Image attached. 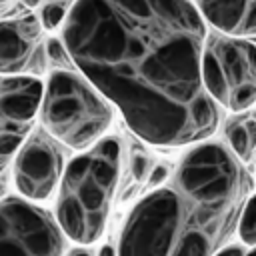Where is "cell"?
I'll return each instance as SVG.
<instances>
[{
    "instance_id": "cell-4",
    "label": "cell",
    "mask_w": 256,
    "mask_h": 256,
    "mask_svg": "<svg viewBox=\"0 0 256 256\" xmlns=\"http://www.w3.org/2000/svg\"><path fill=\"white\" fill-rule=\"evenodd\" d=\"M38 118L56 142L82 152L104 138L114 112L82 72L76 68H52L44 82Z\"/></svg>"
},
{
    "instance_id": "cell-8",
    "label": "cell",
    "mask_w": 256,
    "mask_h": 256,
    "mask_svg": "<svg viewBox=\"0 0 256 256\" xmlns=\"http://www.w3.org/2000/svg\"><path fill=\"white\" fill-rule=\"evenodd\" d=\"M62 168V150L56 140L46 130H32L12 162L14 186L32 202L46 200L60 184Z\"/></svg>"
},
{
    "instance_id": "cell-9",
    "label": "cell",
    "mask_w": 256,
    "mask_h": 256,
    "mask_svg": "<svg viewBox=\"0 0 256 256\" xmlns=\"http://www.w3.org/2000/svg\"><path fill=\"white\" fill-rule=\"evenodd\" d=\"M36 14L0 20V76L44 74L48 56Z\"/></svg>"
},
{
    "instance_id": "cell-14",
    "label": "cell",
    "mask_w": 256,
    "mask_h": 256,
    "mask_svg": "<svg viewBox=\"0 0 256 256\" xmlns=\"http://www.w3.org/2000/svg\"><path fill=\"white\" fill-rule=\"evenodd\" d=\"M154 168V160H152V156L144 150V148H132V152H130V176L136 180V182H140V184H144L146 182V178L150 176V170Z\"/></svg>"
},
{
    "instance_id": "cell-13",
    "label": "cell",
    "mask_w": 256,
    "mask_h": 256,
    "mask_svg": "<svg viewBox=\"0 0 256 256\" xmlns=\"http://www.w3.org/2000/svg\"><path fill=\"white\" fill-rule=\"evenodd\" d=\"M238 234L240 240L248 246H256V194H252L240 214L238 222Z\"/></svg>"
},
{
    "instance_id": "cell-12",
    "label": "cell",
    "mask_w": 256,
    "mask_h": 256,
    "mask_svg": "<svg viewBox=\"0 0 256 256\" xmlns=\"http://www.w3.org/2000/svg\"><path fill=\"white\" fill-rule=\"evenodd\" d=\"M68 8L70 6L66 4V0H48V2L40 4V10L36 16H38V20L46 32H54V30L62 28L66 14H68Z\"/></svg>"
},
{
    "instance_id": "cell-21",
    "label": "cell",
    "mask_w": 256,
    "mask_h": 256,
    "mask_svg": "<svg viewBox=\"0 0 256 256\" xmlns=\"http://www.w3.org/2000/svg\"><path fill=\"white\" fill-rule=\"evenodd\" d=\"M244 256H256V248H252V250H250V252H246Z\"/></svg>"
},
{
    "instance_id": "cell-10",
    "label": "cell",
    "mask_w": 256,
    "mask_h": 256,
    "mask_svg": "<svg viewBox=\"0 0 256 256\" xmlns=\"http://www.w3.org/2000/svg\"><path fill=\"white\" fill-rule=\"evenodd\" d=\"M208 28L256 42V0H192Z\"/></svg>"
},
{
    "instance_id": "cell-18",
    "label": "cell",
    "mask_w": 256,
    "mask_h": 256,
    "mask_svg": "<svg viewBox=\"0 0 256 256\" xmlns=\"http://www.w3.org/2000/svg\"><path fill=\"white\" fill-rule=\"evenodd\" d=\"M98 256H118V254H116V250H114L110 244H104V246L100 248V254H98Z\"/></svg>"
},
{
    "instance_id": "cell-19",
    "label": "cell",
    "mask_w": 256,
    "mask_h": 256,
    "mask_svg": "<svg viewBox=\"0 0 256 256\" xmlns=\"http://www.w3.org/2000/svg\"><path fill=\"white\" fill-rule=\"evenodd\" d=\"M28 10H36V8H40V4L44 2V0H20Z\"/></svg>"
},
{
    "instance_id": "cell-6",
    "label": "cell",
    "mask_w": 256,
    "mask_h": 256,
    "mask_svg": "<svg viewBox=\"0 0 256 256\" xmlns=\"http://www.w3.org/2000/svg\"><path fill=\"white\" fill-rule=\"evenodd\" d=\"M64 232L28 198H0V256H62Z\"/></svg>"
},
{
    "instance_id": "cell-17",
    "label": "cell",
    "mask_w": 256,
    "mask_h": 256,
    "mask_svg": "<svg viewBox=\"0 0 256 256\" xmlns=\"http://www.w3.org/2000/svg\"><path fill=\"white\" fill-rule=\"evenodd\" d=\"M246 252L240 248V246H226V248H220L214 256H244Z\"/></svg>"
},
{
    "instance_id": "cell-1",
    "label": "cell",
    "mask_w": 256,
    "mask_h": 256,
    "mask_svg": "<svg viewBox=\"0 0 256 256\" xmlns=\"http://www.w3.org/2000/svg\"><path fill=\"white\" fill-rule=\"evenodd\" d=\"M208 36L192 0H74L60 38L76 66L144 142L208 140L220 106L202 80Z\"/></svg>"
},
{
    "instance_id": "cell-16",
    "label": "cell",
    "mask_w": 256,
    "mask_h": 256,
    "mask_svg": "<svg viewBox=\"0 0 256 256\" xmlns=\"http://www.w3.org/2000/svg\"><path fill=\"white\" fill-rule=\"evenodd\" d=\"M170 176V168L166 164H154V168L150 170V176L146 178L144 186L146 190H152V188H158L162 182H166V178Z\"/></svg>"
},
{
    "instance_id": "cell-20",
    "label": "cell",
    "mask_w": 256,
    "mask_h": 256,
    "mask_svg": "<svg viewBox=\"0 0 256 256\" xmlns=\"http://www.w3.org/2000/svg\"><path fill=\"white\" fill-rule=\"evenodd\" d=\"M70 256H92V254H90L88 250H72Z\"/></svg>"
},
{
    "instance_id": "cell-15",
    "label": "cell",
    "mask_w": 256,
    "mask_h": 256,
    "mask_svg": "<svg viewBox=\"0 0 256 256\" xmlns=\"http://www.w3.org/2000/svg\"><path fill=\"white\" fill-rule=\"evenodd\" d=\"M44 46H46V56H48V64H52L54 68H76L62 38H56V36H50L48 40H44Z\"/></svg>"
},
{
    "instance_id": "cell-2",
    "label": "cell",
    "mask_w": 256,
    "mask_h": 256,
    "mask_svg": "<svg viewBox=\"0 0 256 256\" xmlns=\"http://www.w3.org/2000/svg\"><path fill=\"white\" fill-rule=\"evenodd\" d=\"M250 196L244 162L222 142H196L166 182L134 204L116 254L214 256L234 234Z\"/></svg>"
},
{
    "instance_id": "cell-3",
    "label": "cell",
    "mask_w": 256,
    "mask_h": 256,
    "mask_svg": "<svg viewBox=\"0 0 256 256\" xmlns=\"http://www.w3.org/2000/svg\"><path fill=\"white\" fill-rule=\"evenodd\" d=\"M122 154V140L118 136H104L64 168L56 200V220L70 240L86 246L102 238L120 180Z\"/></svg>"
},
{
    "instance_id": "cell-5",
    "label": "cell",
    "mask_w": 256,
    "mask_h": 256,
    "mask_svg": "<svg viewBox=\"0 0 256 256\" xmlns=\"http://www.w3.org/2000/svg\"><path fill=\"white\" fill-rule=\"evenodd\" d=\"M202 80L220 108L250 110L256 104V42L208 28Z\"/></svg>"
},
{
    "instance_id": "cell-22",
    "label": "cell",
    "mask_w": 256,
    "mask_h": 256,
    "mask_svg": "<svg viewBox=\"0 0 256 256\" xmlns=\"http://www.w3.org/2000/svg\"><path fill=\"white\" fill-rule=\"evenodd\" d=\"M6 2H8V0H0V4H6Z\"/></svg>"
},
{
    "instance_id": "cell-7",
    "label": "cell",
    "mask_w": 256,
    "mask_h": 256,
    "mask_svg": "<svg viewBox=\"0 0 256 256\" xmlns=\"http://www.w3.org/2000/svg\"><path fill=\"white\" fill-rule=\"evenodd\" d=\"M44 82L38 76H0V196L6 170L34 128Z\"/></svg>"
},
{
    "instance_id": "cell-11",
    "label": "cell",
    "mask_w": 256,
    "mask_h": 256,
    "mask_svg": "<svg viewBox=\"0 0 256 256\" xmlns=\"http://www.w3.org/2000/svg\"><path fill=\"white\" fill-rule=\"evenodd\" d=\"M228 148L242 160H252L256 152V118H238L226 124L224 128Z\"/></svg>"
}]
</instances>
